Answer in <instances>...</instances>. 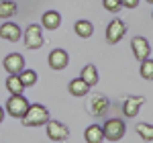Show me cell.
Segmentation results:
<instances>
[{"mask_svg":"<svg viewBox=\"0 0 153 143\" xmlns=\"http://www.w3.org/2000/svg\"><path fill=\"white\" fill-rule=\"evenodd\" d=\"M59 25H61V14H59L57 10L43 12V16H41V27H43V29L55 31V29H59Z\"/></svg>","mask_w":153,"mask_h":143,"instance_id":"7c38bea8","label":"cell"},{"mask_svg":"<svg viewBox=\"0 0 153 143\" xmlns=\"http://www.w3.org/2000/svg\"><path fill=\"white\" fill-rule=\"evenodd\" d=\"M68 63H70V55H68V51L65 49H53L51 53H49V68L51 70H65L68 68Z\"/></svg>","mask_w":153,"mask_h":143,"instance_id":"9c48e42d","label":"cell"},{"mask_svg":"<svg viewBox=\"0 0 153 143\" xmlns=\"http://www.w3.org/2000/svg\"><path fill=\"white\" fill-rule=\"evenodd\" d=\"M135 129H137V133H139V137H141L143 141H153V125H149V123H139Z\"/></svg>","mask_w":153,"mask_h":143,"instance_id":"44dd1931","label":"cell"},{"mask_svg":"<svg viewBox=\"0 0 153 143\" xmlns=\"http://www.w3.org/2000/svg\"><path fill=\"white\" fill-rule=\"evenodd\" d=\"M108 98L106 96H94V100H92V104H90V110H92V115L94 117H100V115H104L106 110H108Z\"/></svg>","mask_w":153,"mask_h":143,"instance_id":"e0dca14e","label":"cell"},{"mask_svg":"<svg viewBox=\"0 0 153 143\" xmlns=\"http://www.w3.org/2000/svg\"><path fill=\"white\" fill-rule=\"evenodd\" d=\"M147 2H149V4H153V0H147Z\"/></svg>","mask_w":153,"mask_h":143,"instance_id":"484cf974","label":"cell"},{"mask_svg":"<svg viewBox=\"0 0 153 143\" xmlns=\"http://www.w3.org/2000/svg\"><path fill=\"white\" fill-rule=\"evenodd\" d=\"M19 80H21V84H23L25 88H31V86H35V84H37L39 76H37L35 70H27V68H25V70L19 74Z\"/></svg>","mask_w":153,"mask_h":143,"instance_id":"ac0fdd59","label":"cell"},{"mask_svg":"<svg viewBox=\"0 0 153 143\" xmlns=\"http://www.w3.org/2000/svg\"><path fill=\"white\" fill-rule=\"evenodd\" d=\"M4 70L8 72V76H19L25 70V57L21 53H8L4 60H2Z\"/></svg>","mask_w":153,"mask_h":143,"instance_id":"52a82bcc","label":"cell"},{"mask_svg":"<svg viewBox=\"0 0 153 143\" xmlns=\"http://www.w3.org/2000/svg\"><path fill=\"white\" fill-rule=\"evenodd\" d=\"M21 121H23L25 127H43L51 119H49V110L43 104H29V108H27V112Z\"/></svg>","mask_w":153,"mask_h":143,"instance_id":"6da1fadb","label":"cell"},{"mask_svg":"<svg viewBox=\"0 0 153 143\" xmlns=\"http://www.w3.org/2000/svg\"><path fill=\"white\" fill-rule=\"evenodd\" d=\"M68 88H70V94L71 96H78V98H80V96H86L88 92H90V86L84 82L82 78H74Z\"/></svg>","mask_w":153,"mask_h":143,"instance_id":"9a60e30c","label":"cell"},{"mask_svg":"<svg viewBox=\"0 0 153 143\" xmlns=\"http://www.w3.org/2000/svg\"><path fill=\"white\" fill-rule=\"evenodd\" d=\"M151 16H153V12H151Z\"/></svg>","mask_w":153,"mask_h":143,"instance_id":"4316f807","label":"cell"},{"mask_svg":"<svg viewBox=\"0 0 153 143\" xmlns=\"http://www.w3.org/2000/svg\"><path fill=\"white\" fill-rule=\"evenodd\" d=\"M125 35H127V25H125V21L114 19V21L108 23V27H106V41L110 45H117Z\"/></svg>","mask_w":153,"mask_h":143,"instance_id":"5b68a950","label":"cell"},{"mask_svg":"<svg viewBox=\"0 0 153 143\" xmlns=\"http://www.w3.org/2000/svg\"><path fill=\"white\" fill-rule=\"evenodd\" d=\"M0 37L4 39V41H19L21 39V27L19 25H14V23H2L0 25Z\"/></svg>","mask_w":153,"mask_h":143,"instance_id":"8fae6325","label":"cell"},{"mask_svg":"<svg viewBox=\"0 0 153 143\" xmlns=\"http://www.w3.org/2000/svg\"><path fill=\"white\" fill-rule=\"evenodd\" d=\"M6 90L10 92V96L23 94L25 86L21 84V80H19V76H8V78H6Z\"/></svg>","mask_w":153,"mask_h":143,"instance_id":"d6986e66","label":"cell"},{"mask_svg":"<svg viewBox=\"0 0 153 143\" xmlns=\"http://www.w3.org/2000/svg\"><path fill=\"white\" fill-rule=\"evenodd\" d=\"M84 139H86V143H102L104 141L102 127H100V125H90V127H86Z\"/></svg>","mask_w":153,"mask_h":143,"instance_id":"5bb4252c","label":"cell"},{"mask_svg":"<svg viewBox=\"0 0 153 143\" xmlns=\"http://www.w3.org/2000/svg\"><path fill=\"white\" fill-rule=\"evenodd\" d=\"M2 121H4V108L0 107V123H2Z\"/></svg>","mask_w":153,"mask_h":143,"instance_id":"d4e9b609","label":"cell"},{"mask_svg":"<svg viewBox=\"0 0 153 143\" xmlns=\"http://www.w3.org/2000/svg\"><path fill=\"white\" fill-rule=\"evenodd\" d=\"M16 14V4L12 0H0V19H10Z\"/></svg>","mask_w":153,"mask_h":143,"instance_id":"ffe728a7","label":"cell"},{"mask_svg":"<svg viewBox=\"0 0 153 143\" xmlns=\"http://www.w3.org/2000/svg\"><path fill=\"white\" fill-rule=\"evenodd\" d=\"M80 78H82V80L88 84L90 88H92V86H96V84H98V70H96V66H92V63H86V66L82 68Z\"/></svg>","mask_w":153,"mask_h":143,"instance_id":"4fadbf2b","label":"cell"},{"mask_svg":"<svg viewBox=\"0 0 153 143\" xmlns=\"http://www.w3.org/2000/svg\"><path fill=\"white\" fill-rule=\"evenodd\" d=\"M74 31H76V35L82 37V39H90L92 33H94V25L90 23V21H78V23L74 25Z\"/></svg>","mask_w":153,"mask_h":143,"instance_id":"2e32d148","label":"cell"},{"mask_svg":"<svg viewBox=\"0 0 153 143\" xmlns=\"http://www.w3.org/2000/svg\"><path fill=\"white\" fill-rule=\"evenodd\" d=\"M27 108H29V100H27L23 94L10 96V98L6 100V112H8L10 117H14V119H23Z\"/></svg>","mask_w":153,"mask_h":143,"instance_id":"3957f363","label":"cell"},{"mask_svg":"<svg viewBox=\"0 0 153 143\" xmlns=\"http://www.w3.org/2000/svg\"><path fill=\"white\" fill-rule=\"evenodd\" d=\"M125 133H127V125H125V121H120V119H108L102 125V135H104V139H108V141L123 139Z\"/></svg>","mask_w":153,"mask_h":143,"instance_id":"7a4b0ae2","label":"cell"},{"mask_svg":"<svg viewBox=\"0 0 153 143\" xmlns=\"http://www.w3.org/2000/svg\"><path fill=\"white\" fill-rule=\"evenodd\" d=\"M120 6H125V8H137L139 0H120Z\"/></svg>","mask_w":153,"mask_h":143,"instance_id":"cb8c5ba5","label":"cell"},{"mask_svg":"<svg viewBox=\"0 0 153 143\" xmlns=\"http://www.w3.org/2000/svg\"><path fill=\"white\" fill-rule=\"evenodd\" d=\"M25 45L29 49L43 47V27L41 25H29L25 29Z\"/></svg>","mask_w":153,"mask_h":143,"instance_id":"277c9868","label":"cell"},{"mask_svg":"<svg viewBox=\"0 0 153 143\" xmlns=\"http://www.w3.org/2000/svg\"><path fill=\"white\" fill-rule=\"evenodd\" d=\"M141 76L145 78V80H153V60H143L141 61Z\"/></svg>","mask_w":153,"mask_h":143,"instance_id":"7402d4cb","label":"cell"},{"mask_svg":"<svg viewBox=\"0 0 153 143\" xmlns=\"http://www.w3.org/2000/svg\"><path fill=\"white\" fill-rule=\"evenodd\" d=\"M102 6H104L108 12H118L123 6H120V0H102Z\"/></svg>","mask_w":153,"mask_h":143,"instance_id":"603a6c76","label":"cell"},{"mask_svg":"<svg viewBox=\"0 0 153 143\" xmlns=\"http://www.w3.org/2000/svg\"><path fill=\"white\" fill-rule=\"evenodd\" d=\"M143 102H145L143 96H129V98L125 100V104H123V112H125V117L135 119V117L139 115V110H141Z\"/></svg>","mask_w":153,"mask_h":143,"instance_id":"30bf717a","label":"cell"},{"mask_svg":"<svg viewBox=\"0 0 153 143\" xmlns=\"http://www.w3.org/2000/svg\"><path fill=\"white\" fill-rule=\"evenodd\" d=\"M131 49H133V55H135L139 61L147 60L149 53H151V45H149V41H147L145 37H133V41H131Z\"/></svg>","mask_w":153,"mask_h":143,"instance_id":"ba28073f","label":"cell"},{"mask_svg":"<svg viewBox=\"0 0 153 143\" xmlns=\"http://www.w3.org/2000/svg\"><path fill=\"white\" fill-rule=\"evenodd\" d=\"M45 129H47V137L55 143H63L70 137V129L63 123H59V121H49Z\"/></svg>","mask_w":153,"mask_h":143,"instance_id":"8992f818","label":"cell"}]
</instances>
